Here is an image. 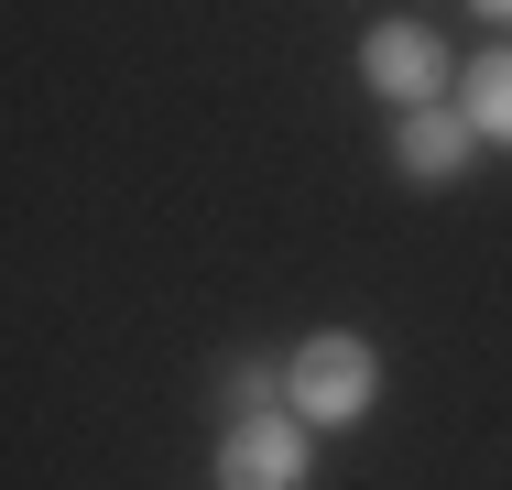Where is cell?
Masks as SVG:
<instances>
[{"label":"cell","mask_w":512,"mask_h":490,"mask_svg":"<svg viewBox=\"0 0 512 490\" xmlns=\"http://www.w3.org/2000/svg\"><path fill=\"white\" fill-rule=\"evenodd\" d=\"M371 403H382V349L360 327H316V338L284 349V414H306L316 436L371 425Z\"/></svg>","instance_id":"cell-1"},{"label":"cell","mask_w":512,"mask_h":490,"mask_svg":"<svg viewBox=\"0 0 512 490\" xmlns=\"http://www.w3.org/2000/svg\"><path fill=\"white\" fill-rule=\"evenodd\" d=\"M360 77H371V98H393V109L458 98V66H447L436 22H371V33H360Z\"/></svg>","instance_id":"cell-2"},{"label":"cell","mask_w":512,"mask_h":490,"mask_svg":"<svg viewBox=\"0 0 512 490\" xmlns=\"http://www.w3.org/2000/svg\"><path fill=\"white\" fill-rule=\"evenodd\" d=\"M306 447H316L306 414H240L218 436V490H306Z\"/></svg>","instance_id":"cell-3"},{"label":"cell","mask_w":512,"mask_h":490,"mask_svg":"<svg viewBox=\"0 0 512 490\" xmlns=\"http://www.w3.org/2000/svg\"><path fill=\"white\" fill-rule=\"evenodd\" d=\"M480 153H491V142L469 131L458 98H436V109H404V120H393V175H404V186H458Z\"/></svg>","instance_id":"cell-4"},{"label":"cell","mask_w":512,"mask_h":490,"mask_svg":"<svg viewBox=\"0 0 512 490\" xmlns=\"http://www.w3.org/2000/svg\"><path fill=\"white\" fill-rule=\"evenodd\" d=\"M458 109H469V131H480L491 153H512V33L491 44V55L458 66Z\"/></svg>","instance_id":"cell-5"},{"label":"cell","mask_w":512,"mask_h":490,"mask_svg":"<svg viewBox=\"0 0 512 490\" xmlns=\"http://www.w3.org/2000/svg\"><path fill=\"white\" fill-rule=\"evenodd\" d=\"M218 403H229V425L240 414H284V360H229L218 371Z\"/></svg>","instance_id":"cell-6"},{"label":"cell","mask_w":512,"mask_h":490,"mask_svg":"<svg viewBox=\"0 0 512 490\" xmlns=\"http://www.w3.org/2000/svg\"><path fill=\"white\" fill-rule=\"evenodd\" d=\"M469 11H480V22H512V0H469Z\"/></svg>","instance_id":"cell-7"}]
</instances>
